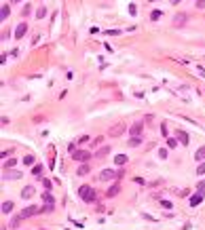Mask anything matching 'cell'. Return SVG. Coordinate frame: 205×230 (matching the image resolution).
I'll return each instance as SVG.
<instances>
[{"label":"cell","mask_w":205,"mask_h":230,"mask_svg":"<svg viewBox=\"0 0 205 230\" xmlns=\"http://www.w3.org/2000/svg\"><path fill=\"white\" fill-rule=\"evenodd\" d=\"M161 15H163V11H152V13H150V19L156 21V19H161Z\"/></svg>","instance_id":"44dd1931"},{"label":"cell","mask_w":205,"mask_h":230,"mask_svg":"<svg viewBox=\"0 0 205 230\" xmlns=\"http://www.w3.org/2000/svg\"><path fill=\"white\" fill-rule=\"evenodd\" d=\"M21 196H24V198H32L34 196V188H24V190H21Z\"/></svg>","instance_id":"4fadbf2b"},{"label":"cell","mask_w":205,"mask_h":230,"mask_svg":"<svg viewBox=\"0 0 205 230\" xmlns=\"http://www.w3.org/2000/svg\"><path fill=\"white\" fill-rule=\"evenodd\" d=\"M197 7H199V9H205V0H199V2H197Z\"/></svg>","instance_id":"f546056e"},{"label":"cell","mask_w":205,"mask_h":230,"mask_svg":"<svg viewBox=\"0 0 205 230\" xmlns=\"http://www.w3.org/2000/svg\"><path fill=\"white\" fill-rule=\"evenodd\" d=\"M123 171H112V169H104L102 173H100V179L102 182H106V179H112V177H117V175H121Z\"/></svg>","instance_id":"3957f363"},{"label":"cell","mask_w":205,"mask_h":230,"mask_svg":"<svg viewBox=\"0 0 205 230\" xmlns=\"http://www.w3.org/2000/svg\"><path fill=\"white\" fill-rule=\"evenodd\" d=\"M195 158H197V160H203V158H205V146H201V148L195 152Z\"/></svg>","instance_id":"5bb4252c"},{"label":"cell","mask_w":205,"mask_h":230,"mask_svg":"<svg viewBox=\"0 0 205 230\" xmlns=\"http://www.w3.org/2000/svg\"><path fill=\"white\" fill-rule=\"evenodd\" d=\"M11 2H19V0H11Z\"/></svg>","instance_id":"d6a6232c"},{"label":"cell","mask_w":205,"mask_h":230,"mask_svg":"<svg viewBox=\"0 0 205 230\" xmlns=\"http://www.w3.org/2000/svg\"><path fill=\"white\" fill-rule=\"evenodd\" d=\"M119 188H121L119 184H114V186H112V188L108 190V196H114V194H119Z\"/></svg>","instance_id":"e0dca14e"},{"label":"cell","mask_w":205,"mask_h":230,"mask_svg":"<svg viewBox=\"0 0 205 230\" xmlns=\"http://www.w3.org/2000/svg\"><path fill=\"white\" fill-rule=\"evenodd\" d=\"M44 15H47V9H44V7H40V9L36 11V17H38V19H44Z\"/></svg>","instance_id":"7402d4cb"},{"label":"cell","mask_w":205,"mask_h":230,"mask_svg":"<svg viewBox=\"0 0 205 230\" xmlns=\"http://www.w3.org/2000/svg\"><path fill=\"white\" fill-rule=\"evenodd\" d=\"M42 203H44V209H47V211H51L53 207H55V201H53V196H51L49 192L42 194Z\"/></svg>","instance_id":"5b68a950"},{"label":"cell","mask_w":205,"mask_h":230,"mask_svg":"<svg viewBox=\"0 0 205 230\" xmlns=\"http://www.w3.org/2000/svg\"><path fill=\"white\" fill-rule=\"evenodd\" d=\"M140 137H131V140H129V146H140Z\"/></svg>","instance_id":"cb8c5ba5"},{"label":"cell","mask_w":205,"mask_h":230,"mask_svg":"<svg viewBox=\"0 0 205 230\" xmlns=\"http://www.w3.org/2000/svg\"><path fill=\"white\" fill-rule=\"evenodd\" d=\"M78 196H80L85 203L95 201V188H91V186H80V188H78Z\"/></svg>","instance_id":"6da1fadb"},{"label":"cell","mask_w":205,"mask_h":230,"mask_svg":"<svg viewBox=\"0 0 205 230\" xmlns=\"http://www.w3.org/2000/svg\"><path fill=\"white\" fill-rule=\"evenodd\" d=\"M197 173H199V175H205V163H203V165H199V167H197Z\"/></svg>","instance_id":"484cf974"},{"label":"cell","mask_w":205,"mask_h":230,"mask_svg":"<svg viewBox=\"0 0 205 230\" xmlns=\"http://www.w3.org/2000/svg\"><path fill=\"white\" fill-rule=\"evenodd\" d=\"M26 32H28V24L24 21V24H19V26H17V30H15V38H17V40H19V38H24Z\"/></svg>","instance_id":"ba28073f"},{"label":"cell","mask_w":205,"mask_h":230,"mask_svg":"<svg viewBox=\"0 0 205 230\" xmlns=\"http://www.w3.org/2000/svg\"><path fill=\"white\" fill-rule=\"evenodd\" d=\"M72 156H74V160H80V163H87V160L91 158V154H89L87 150H76Z\"/></svg>","instance_id":"8992f818"},{"label":"cell","mask_w":205,"mask_h":230,"mask_svg":"<svg viewBox=\"0 0 205 230\" xmlns=\"http://www.w3.org/2000/svg\"><path fill=\"white\" fill-rule=\"evenodd\" d=\"M203 196H205V192H203V190H197V192L190 196V205H192V207H197V205L203 201Z\"/></svg>","instance_id":"9c48e42d"},{"label":"cell","mask_w":205,"mask_h":230,"mask_svg":"<svg viewBox=\"0 0 205 230\" xmlns=\"http://www.w3.org/2000/svg\"><path fill=\"white\" fill-rule=\"evenodd\" d=\"M7 17H9V4H4V7H2V11H0V19L4 21Z\"/></svg>","instance_id":"2e32d148"},{"label":"cell","mask_w":205,"mask_h":230,"mask_svg":"<svg viewBox=\"0 0 205 230\" xmlns=\"http://www.w3.org/2000/svg\"><path fill=\"white\" fill-rule=\"evenodd\" d=\"M32 173H34L36 177H40V175H42V165H34V169H32Z\"/></svg>","instance_id":"d6986e66"},{"label":"cell","mask_w":205,"mask_h":230,"mask_svg":"<svg viewBox=\"0 0 205 230\" xmlns=\"http://www.w3.org/2000/svg\"><path fill=\"white\" fill-rule=\"evenodd\" d=\"M13 207H15L13 201H4V203H2V213H11V211H13Z\"/></svg>","instance_id":"7c38bea8"},{"label":"cell","mask_w":205,"mask_h":230,"mask_svg":"<svg viewBox=\"0 0 205 230\" xmlns=\"http://www.w3.org/2000/svg\"><path fill=\"white\" fill-rule=\"evenodd\" d=\"M36 213H40V207L32 205V207H26V209H24V211L19 213V218L24 220V218H30V215H36Z\"/></svg>","instance_id":"7a4b0ae2"},{"label":"cell","mask_w":205,"mask_h":230,"mask_svg":"<svg viewBox=\"0 0 205 230\" xmlns=\"http://www.w3.org/2000/svg\"><path fill=\"white\" fill-rule=\"evenodd\" d=\"M197 70H199V74H201V76H205V68H197Z\"/></svg>","instance_id":"4dcf8cb0"},{"label":"cell","mask_w":205,"mask_h":230,"mask_svg":"<svg viewBox=\"0 0 205 230\" xmlns=\"http://www.w3.org/2000/svg\"><path fill=\"white\" fill-rule=\"evenodd\" d=\"M129 13H131V15H135V13H138V9H135V4H129Z\"/></svg>","instance_id":"f1b7e54d"},{"label":"cell","mask_w":205,"mask_h":230,"mask_svg":"<svg viewBox=\"0 0 205 230\" xmlns=\"http://www.w3.org/2000/svg\"><path fill=\"white\" fill-rule=\"evenodd\" d=\"M7 177H11V179H19V177H21V173H19V171H15V173H9Z\"/></svg>","instance_id":"d4e9b609"},{"label":"cell","mask_w":205,"mask_h":230,"mask_svg":"<svg viewBox=\"0 0 205 230\" xmlns=\"http://www.w3.org/2000/svg\"><path fill=\"white\" fill-rule=\"evenodd\" d=\"M161 205H163V207H165V209H171V207H173V205H171V203H169V201H163V203H161Z\"/></svg>","instance_id":"83f0119b"},{"label":"cell","mask_w":205,"mask_h":230,"mask_svg":"<svg viewBox=\"0 0 205 230\" xmlns=\"http://www.w3.org/2000/svg\"><path fill=\"white\" fill-rule=\"evenodd\" d=\"M42 186H44V192H51V179H42Z\"/></svg>","instance_id":"ffe728a7"},{"label":"cell","mask_w":205,"mask_h":230,"mask_svg":"<svg viewBox=\"0 0 205 230\" xmlns=\"http://www.w3.org/2000/svg\"><path fill=\"white\" fill-rule=\"evenodd\" d=\"M142 127H144V121H138L135 125H131V129H129V135H131V137H140V133H142Z\"/></svg>","instance_id":"277c9868"},{"label":"cell","mask_w":205,"mask_h":230,"mask_svg":"<svg viewBox=\"0 0 205 230\" xmlns=\"http://www.w3.org/2000/svg\"><path fill=\"white\" fill-rule=\"evenodd\" d=\"M127 160H129V156H127V154H117V156H114V165H119V167H121V165H125V163H127Z\"/></svg>","instance_id":"30bf717a"},{"label":"cell","mask_w":205,"mask_h":230,"mask_svg":"<svg viewBox=\"0 0 205 230\" xmlns=\"http://www.w3.org/2000/svg\"><path fill=\"white\" fill-rule=\"evenodd\" d=\"M178 137H180V142L184 144V146H188V142H190V137H188V133H186V131H178Z\"/></svg>","instance_id":"8fae6325"},{"label":"cell","mask_w":205,"mask_h":230,"mask_svg":"<svg viewBox=\"0 0 205 230\" xmlns=\"http://www.w3.org/2000/svg\"><path fill=\"white\" fill-rule=\"evenodd\" d=\"M176 144H178V142L173 140V137H169V140H167V146H169V148H176Z\"/></svg>","instance_id":"4316f807"},{"label":"cell","mask_w":205,"mask_h":230,"mask_svg":"<svg viewBox=\"0 0 205 230\" xmlns=\"http://www.w3.org/2000/svg\"><path fill=\"white\" fill-rule=\"evenodd\" d=\"M125 129H127V127H125V123H119L117 127H112V129H110V137H119V135H123V133H125Z\"/></svg>","instance_id":"52a82bcc"},{"label":"cell","mask_w":205,"mask_h":230,"mask_svg":"<svg viewBox=\"0 0 205 230\" xmlns=\"http://www.w3.org/2000/svg\"><path fill=\"white\" fill-rule=\"evenodd\" d=\"M24 163H26V165H34V156H32V154L24 156Z\"/></svg>","instance_id":"603a6c76"},{"label":"cell","mask_w":205,"mask_h":230,"mask_svg":"<svg viewBox=\"0 0 205 230\" xmlns=\"http://www.w3.org/2000/svg\"><path fill=\"white\" fill-rule=\"evenodd\" d=\"M108 152H110V148H108V146H104V148H102L100 152H95V156H97V158H104V156H106Z\"/></svg>","instance_id":"9a60e30c"},{"label":"cell","mask_w":205,"mask_h":230,"mask_svg":"<svg viewBox=\"0 0 205 230\" xmlns=\"http://www.w3.org/2000/svg\"><path fill=\"white\" fill-rule=\"evenodd\" d=\"M171 2H173V4H178V2H180V0H171Z\"/></svg>","instance_id":"1f68e13d"},{"label":"cell","mask_w":205,"mask_h":230,"mask_svg":"<svg viewBox=\"0 0 205 230\" xmlns=\"http://www.w3.org/2000/svg\"><path fill=\"white\" fill-rule=\"evenodd\" d=\"M89 171H91V169H89V165H80V167H78V175H87Z\"/></svg>","instance_id":"ac0fdd59"}]
</instances>
